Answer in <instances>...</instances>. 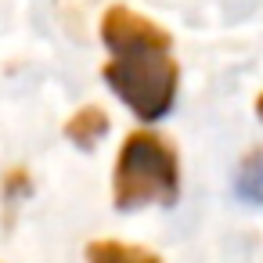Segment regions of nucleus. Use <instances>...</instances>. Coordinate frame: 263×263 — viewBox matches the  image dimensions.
<instances>
[{
    "mask_svg": "<svg viewBox=\"0 0 263 263\" xmlns=\"http://www.w3.org/2000/svg\"><path fill=\"white\" fill-rule=\"evenodd\" d=\"M256 112H259V119H263V94H259V101H256Z\"/></svg>",
    "mask_w": 263,
    "mask_h": 263,
    "instance_id": "0eeeda50",
    "label": "nucleus"
},
{
    "mask_svg": "<svg viewBox=\"0 0 263 263\" xmlns=\"http://www.w3.org/2000/svg\"><path fill=\"white\" fill-rule=\"evenodd\" d=\"M87 263H162L155 252L137 249V245H123V241H90L87 249Z\"/></svg>",
    "mask_w": 263,
    "mask_h": 263,
    "instance_id": "39448f33",
    "label": "nucleus"
},
{
    "mask_svg": "<svg viewBox=\"0 0 263 263\" xmlns=\"http://www.w3.org/2000/svg\"><path fill=\"white\" fill-rule=\"evenodd\" d=\"M101 40L112 54H141V51H170V33L162 26H155L152 18L112 4L101 15Z\"/></svg>",
    "mask_w": 263,
    "mask_h": 263,
    "instance_id": "7ed1b4c3",
    "label": "nucleus"
},
{
    "mask_svg": "<svg viewBox=\"0 0 263 263\" xmlns=\"http://www.w3.org/2000/svg\"><path fill=\"white\" fill-rule=\"evenodd\" d=\"M180 187V170L173 144L152 130H134L116 159L112 198L116 209H144V205H173Z\"/></svg>",
    "mask_w": 263,
    "mask_h": 263,
    "instance_id": "f257e3e1",
    "label": "nucleus"
},
{
    "mask_svg": "<svg viewBox=\"0 0 263 263\" xmlns=\"http://www.w3.org/2000/svg\"><path fill=\"white\" fill-rule=\"evenodd\" d=\"M238 195L249 202H263V152H252L238 173Z\"/></svg>",
    "mask_w": 263,
    "mask_h": 263,
    "instance_id": "423d86ee",
    "label": "nucleus"
},
{
    "mask_svg": "<svg viewBox=\"0 0 263 263\" xmlns=\"http://www.w3.org/2000/svg\"><path fill=\"white\" fill-rule=\"evenodd\" d=\"M108 134V112L98 105H83L80 112H72V119L65 123V137L80 148H94L101 137Z\"/></svg>",
    "mask_w": 263,
    "mask_h": 263,
    "instance_id": "20e7f679",
    "label": "nucleus"
},
{
    "mask_svg": "<svg viewBox=\"0 0 263 263\" xmlns=\"http://www.w3.org/2000/svg\"><path fill=\"white\" fill-rule=\"evenodd\" d=\"M105 83L119 101L141 119L159 123L177 98V62L170 51H141V54H112L101 69Z\"/></svg>",
    "mask_w": 263,
    "mask_h": 263,
    "instance_id": "f03ea898",
    "label": "nucleus"
}]
</instances>
